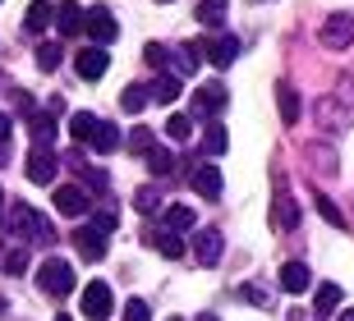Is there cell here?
Returning a JSON list of instances; mask_svg holds the SVG:
<instances>
[{
    "mask_svg": "<svg viewBox=\"0 0 354 321\" xmlns=\"http://www.w3.org/2000/svg\"><path fill=\"white\" fill-rule=\"evenodd\" d=\"M83 32L92 37V46H106V41H115L120 23H115V14L106 10V5H92V10L83 14Z\"/></svg>",
    "mask_w": 354,
    "mask_h": 321,
    "instance_id": "5",
    "label": "cell"
},
{
    "mask_svg": "<svg viewBox=\"0 0 354 321\" xmlns=\"http://www.w3.org/2000/svg\"><path fill=\"white\" fill-rule=\"evenodd\" d=\"M161 5H166V0H161Z\"/></svg>",
    "mask_w": 354,
    "mask_h": 321,
    "instance_id": "48",
    "label": "cell"
},
{
    "mask_svg": "<svg viewBox=\"0 0 354 321\" xmlns=\"http://www.w3.org/2000/svg\"><path fill=\"white\" fill-rule=\"evenodd\" d=\"M74 69H79V78L97 83V78L111 69V55H106V46H83V51L74 55Z\"/></svg>",
    "mask_w": 354,
    "mask_h": 321,
    "instance_id": "10",
    "label": "cell"
},
{
    "mask_svg": "<svg viewBox=\"0 0 354 321\" xmlns=\"http://www.w3.org/2000/svg\"><path fill=\"white\" fill-rule=\"evenodd\" d=\"M198 51H203V60H207V64H216V69H230V64H235V55H239V37H230V32H216V37L198 41Z\"/></svg>",
    "mask_w": 354,
    "mask_h": 321,
    "instance_id": "6",
    "label": "cell"
},
{
    "mask_svg": "<svg viewBox=\"0 0 354 321\" xmlns=\"http://www.w3.org/2000/svg\"><path fill=\"white\" fill-rule=\"evenodd\" d=\"M194 188H198V197L216 202V197H221V188H225L221 170H216V166H198V170H194Z\"/></svg>",
    "mask_w": 354,
    "mask_h": 321,
    "instance_id": "17",
    "label": "cell"
},
{
    "mask_svg": "<svg viewBox=\"0 0 354 321\" xmlns=\"http://www.w3.org/2000/svg\"><path fill=\"white\" fill-rule=\"evenodd\" d=\"M166 133H171L175 142H189V133H194V115H171V119H166Z\"/></svg>",
    "mask_w": 354,
    "mask_h": 321,
    "instance_id": "31",
    "label": "cell"
},
{
    "mask_svg": "<svg viewBox=\"0 0 354 321\" xmlns=\"http://www.w3.org/2000/svg\"><path fill=\"white\" fill-rule=\"evenodd\" d=\"M184 92V83L175 74H161V78H152V88H147V97H152V101H161V106H171L175 97H180Z\"/></svg>",
    "mask_w": 354,
    "mask_h": 321,
    "instance_id": "21",
    "label": "cell"
},
{
    "mask_svg": "<svg viewBox=\"0 0 354 321\" xmlns=\"http://www.w3.org/2000/svg\"><path fill=\"white\" fill-rule=\"evenodd\" d=\"M194 14H198V23H203V28H221L225 14H230V0H198Z\"/></svg>",
    "mask_w": 354,
    "mask_h": 321,
    "instance_id": "19",
    "label": "cell"
},
{
    "mask_svg": "<svg viewBox=\"0 0 354 321\" xmlns=\"http://www.w3.org/2000/svg\"><path fill=\"white\" fill-rule=\"evenodd\" d=\"M55 321H74V317H65V312H60V317H55Z\"/></svg>",
    "mask_w": 354,
    "mask_h": 321,
    "instance_id": "46",
    "label": "cell"
},
{
    "mask_svg": "<svg viewBox=\"0 0 354 321\" xmlns=\"http://www.w3.org/2000/svg\"><path fill=\"white\" fill-rule=\"evenodd\" d=\"M5 312H10V303H5V298H0V317H5Z\"/></svg>",
    "mask_w": 354,
    "mask_h": 321,
    "instance_id": "45",
    "label": "cell"
},
{
    "mask_svg": "<svg viewBox=\"0 0 354 321\" xmlns=\"http://www.w3.org/2000/svg\"><path fill=\"white\" fill-rule=\"evenodd\" d=\"M92 230L97 234H115V211H97V216H92Z\"/></svg>",
    "mask_w": 354,
    "mask_h": 321,
    "instance_id": "39",
    "label": "cell"
},
{
    "mask_svg": "<svg viewBox=\"0 0 354 321\" xmlns=\"http://www.w3.org/2000/svg\"><path fill=\"white\" fill-rule=\"evenodd\" d=\"M55 170H60V161H55L51 147H32V156H28V179L32 184H51Z\"/></svg>",
    "mask_w": 354,
    "mask_h": 321,
    "instance_id": "12",
    "label": "cell"
},
{
    "mask_svg": "<svg viewBox=\"0 0 354 321\" xmlns=\"http://www.w3.org/2000/svg\"><path fill=\"white\" fill-rule=\"evenodd\" d=\"M28 124H32V147H51V138H55V119L51 115H28Z\"/></svg>",
    "mask_w": 354,
    "mask_h": 321,
    "instance_id": "24",
    "label": "cell"
},
{
    "mask_svg": "<svg viewBox=\"0 0 354 321\" xmlns=\"http://www.w3.org/2000/svg\"><path fill=\"white\" fill-rule=\"evenodd\" d=\"M37 289L51 298H65L74 294V262H60V257H46L37 266Z\"/></svg>",
    "mask_w": 354,
    "mask_h": 321,
    "instance_id": "2",
    "label": "cell"
},
{
    "mask_svg": "<svg viewBox=\"0 0 354 321\" xmlns=\"http://www.w3.org/2000/svg\"><path fill=\"white\" fill-rule=\"evenodd\" d=\"M129 147H133V152H152V147H157V138H152V128H143V124H138V128H129Z\"/></svg>",
    "mask_w": 354,
    "mask_h": 321,
    "instance_id": "33",
    "label": "cell"
},
{
    "mask_svg": "<svg viewBox=\"0 0 354 321\" xmlns=\"http://www.w3.org/2000/svg\"><path fill=\"white\" fill-rule=\"evenodd\" d=\"M152 244H157L166 257H184V239H180V234H171V230H157V234H152Z\"/></svg>",
    "mask_w": 354,
    "mask_h": 321,
    "instance_id": "30",
    "label": "cell"
},
{
    "mask_svg": "<svg viewBox=\"0 0 354 321\" xmlns=\"http://www.w3.org/2000/svg\"><path fill=\"white\" fill-rule=\"evenodd\" d=\"M336 321H354V308H345V312H341V317H336Z\"/></svg>",
    "mask_w": 354,
    "mask_h": 321,
    "instance_id": "43",
    "label": "cell"
},
{
    "mask_svg": "<svg viewBox=\"0 0 354 321\" xmlns=\"http://www.w3.org/2000/svg\"><path fill=\"white\" fill-rule=\"evenodd\" d=\"M147 101H152V97H147V83H129V88L120 92V106H124L129 115H138V110H143Z\"/></svg>",
    "mask_w": 354,
    "mask_h": 321,
    "instance_id": "25",
    "label": "cell"
},
{
    "mask_svg": "<svg viewBox=\"0 0 354 321\" xmlns=\"http://www.w3.org/2000/svg\"><path fill=\"white\" fill-rule=\"evenodd\" d=\"M97 124H102V119L88 115V110L69 115V133H74V142H88V147H92V138H97Z\"/></svg>",
    "mask_w": 354,
    "mask_h": 321,
    "instance_id": "23",
    "label": "cell"
},
{
    "mask_svg": "<svg viewBox=\"0 0 354 321\" xmlns=\"http://www.w3.org/2000/svg\"><path fill=\"white\" fill-rule=\"evenodd\" d=\"M221 253H225L221 230H216V225H198V230H194V262H198V266H216Z\"/></svg>",
    "mask_w": 354,
    "mask_h": 321,
    "instance_id": "3",
    "label": "cell"
},
{
    "mask_svg": "<svg viewBox=\"0 0 354 321\" xmlns=\"http://www.w3.org/2000/svg\"><path fill=\"white\" fill-rule=\"evenodd\" d=\"M79 308H83V317H88V321H106L111 312H115V294H111V284H106V280H92L88 289H83V303H79Z\"/></svg>",
    "mask_w": 354,
    "mask_h": 321,
    "instance_id": "4",
    "label": "cell"
},
{
    "mask_svg": "<svg viewBox=\"0 0 354 321\" xmlns=\"http://www.w3.org/2000/svg\"><path fill=\"white\" fill-rule=\"evenodd\" d=\"M133 206H138L143 216H152V211H157V206H161V193H157V188H147V184H143V188L133 193Z\"/></svg>",
    "mask_w": 354,
    "mask_h": 321,
    "instance_id": "32",
    "label": "cell"
},
{
    "mask_svg": "<svg viewBox=\"0 0 354 321\" xmlns=\"http://www.w3.org/2000/svg\"><path fill=\"white\" fill-rule=\"evenodd\" d=\"M322 46L327 51H350L354 46V19L350 14H331L327 23H322Z\"/></svg>",
    "mask_w": 354,
    "mask_h": 321,
    "instance_id": "7",
    "label": "cell"
},
{
    "mask_svg": "<svg viewBox=\"0 0 354 321\" xmlns=\"http://www.w3.org/2000/svg\"><path fill=\"white\" fill-rule=\"evenodd\" d=\"M225 101H230V97H225V88H221V83H203V88L194 92V115L216 119V115L225 110Z\"/></svg>",
    "mask_w": 354,
    "mask_h": 321,
    "instance_id": "8",
    "label": "cell"
},
{
    "mask_svg": "<svg viewBox=\"0 0 354 321\" xmlns=\"http://www.w3.org/2000/svg\"><path fill=\"white\" fill-rule=\"evenodd\" d=\"M74 248H79L83 262H102L106 257V234H97L92 225H83V230H74Z\"/></svg>",
    "mask_w": 354,
    "mask_h": 321,
    "instance_id": "14",
    "label": "cell"
},
{
    "mask_svg": "<svg viewBox=\"0 0 354 321\" xmlns=\"http://www.w3.org/2000/svg\"><path fill=\"white\" fill-rule=\"evenodd\" d=\"M10 211V220H5V230H14L24 244H55V230H51V220L41 216L37 206H28V202H14L5 206Z\"/></svg>",
    "mask_w": 354,
    "mask_h": 321,
    "instance_id": "1",
    "label": "cell"
},
{
    "mask_svg": "<svg viewBox=\"0 0 354 321\" xmlns=\"http://www.w3.org/2000/svg\"><path fill=\"white\" fill-rule=\"evenodd\" d=\"M281 289H286V294H304V289H308V266H304V262H286V266H281Z\"/></svg>",
    "mask_w": 354,
    "mask_h": 321,
    "instance_id": "22",
    "label": "cell"
},
{
    "mask_svg": "<svg viewBox=\"0 0 354 321\" xmlns=\"http://www.w3.org/2000/svg\"><path fill=\"white\" fill-rule=\"evenodd\" d=\"M143 60L152 64V69H166V64H171V51H166L161 41H147V46H143Z\"/></svg>",
    "mask_w": 354,
    "mask_h": 321,
    "instance_id": "35",
    "label": "cell"
},
{
    "mask_svg": "<svg viewBox=\"0 0 354 321\" xmlns=\"http://www.w3.org/2000/svg\"><path fill=\"white\" fill-rule=\"evenodd\" d=\"M10 133H14V119H10V115H5V110H0V142L10 138Z\"/></svg>",
    "mask_w": 354,
    "mask_h": 321,
    "instance_id": "41",
    "label": "cell"
},
{
    "mask_svg": "<svg viewBox=\"0 0 354 321\" xmlns=\"http://www.w3.org/2000/svg\"><path fill=\"white\" fill-rule=\"evenodd\" d=\"M88 188H83V184H60V188H55V211H60V216H88Z\"/></svg>",
    "mask_w": 354,
    "mask_h": 321,
    "instance_id": "9",
    "label": "cell"
},
{
    "mask_svg": "<svg viewBox=\"0 0 354 321\" xmlns=\"http://www.w3.org/2000/svg\"><path fill=\"white\" fill-rule=\"evenodd\" d=\"M239 294L249 298L253 308H272V298H267V289H263V284H244V289H239Z\"/></svg>",
    "mask_w": 354,
    "mask_h": 321,
    "instance_id": "38",
    "label": "cell"
},
{
    "mask_svg": "<svg viewBox=\"0 0 354 321\" xmlns=\"http://www.w3.org/2000/svg\"><path fill=\"white\" fill-rule=\"evenodd\" d=\"M51 19H55V5H51V0H32V5H28V14H24V28H28V32H46V28H51Z\"/></svg>",
    "mask_w": 354,
    "mask_h": 321,
    "instance_id": "18",
    "label": "cell"
},
{
    "mask_svg": "<svg viewBox=\"0 0 354 321\" xmlns=\"http://www.w3.org/2000/svg\"><path fill=\"white\" fill-rule=\"evenodd\" d=\"M161 230H171V234H189V230H198V211H194V206H184V202L166 206V216H161Z\"/></svg>",
    "mask_w": 354,
    "mask_h": 321,
    "instance_id": "15",
    "label": "cell"
},
{
    "mask_svg": "<svg viewBox=\"0 0 354 321\" xmlns=\"http://www.w3.org/2000/svg\"><path fill=\"white\" fill-rule=\"evenodd\" d=\"M313 161H317V170H322V175H327V170H336V156H327V147H313Z\"/></svg>",
    "mask_w": 354,
    "mask_h": 321,
    "instance_id": "40",
    "label": "cell"
},
{
    "mask_svg": "<svg viewBox=\"0 0 354 321\" xmlns=\"http://www.w3.org/2000/svg\"><path fill=\"white\" fill-rule=\"evenodd\" d=\"M115 147H120V128L111 119H102L97 124V138H92V152H115Z\"/></svg>",
    "mask_w": 354,
    "mask_h": 321,
    "instance_id": "27",
    "label": "cell"
},
{
    "mask_svg": "<svg viewBox=\"0 0 354 321\" xmlns=\"http://www.w3.org/2000/svg\"><path fill=\"white\" fill-rule=\"evenodd\" d=\"M276 106H281V119H286V124H299L304 101H299V92H295V83H290V78H281V83H276Z\"/></svg>",
    "mask_w": 354,
    "mask_h": 321,
    "instance_id": "13",
    "label": "cell"
},
{
    "mask_svg": "<svg viewBox=\"0 0 354 321\" xmlns=\"http://www.w3.org/2000/svg\"><path fill=\"white\" fill-rule=\"evenodd\" d=\"M83 14L88 10H79L74 0H60V5H55V28H60V37H79L83 32Z\"/></svg>",
    "mask_w": 354,
    "mask_h": 321,
    "instance_id": "16",
    "label": "cell"
},
{
    "mask_svg": "<svg viewBox=\"0 0 354 321\" xmlns=\"http://www.w3.org/2000/svg\"><path fill=\"white\" fill-rule=\"evenodd\" d=\"M225 147H230V138H225V128L216 124V119H207V133H203V152H207V156H221Z\"/></svg>",
    "mask_w": 354,
    "mask_h": 321,
    "instance_id": "26",
    "label": "cell"
},
{
    "mask_svg": "<svg viewBox=\"0 0 354 321\" xmlns=\"http://www.w3.org/2000/svg\"><path fill=\"white\" fill-rule=\"evenodd\" d=\"M198 321H221V317H216V312H203V317H198Z\"/></svg>",
    "mask_w": 354,
    "mask_h": 321,
    "instance_id": "44",
    "label": "cell"
},
{
    "mask_svg": "<svg viewBox=\"0 0 354 321\" xmlns=\"http://www.w3.org/2000/svg\"><path fill=\"white\" fill-rule=\"evenodd\" d=\"M272 225L281 234H290L295 225H299V202H295L286 188H276V197H272Z\"/></svg>",
    "mask_w": 354,
    "mask_h": 321,
    "instance_id": "11",
    "label": "cell"
},
{
    "mask_svg": "<svg viewBox=\"0 0 354 321\" xmlns=\"http://www.w3.org/2000/svg\"><path fill=\"white\" fill-rule=\"evenodd\" d=\"M341 284H331V280H322V284H317V294H313V312H317V317H331V312H336V308H341Z\"/></svg>",
    "mask_w": 354,
    "mask_h": 321,
    "instance_id": "20",
    "label": "cell"
},
{
    "mask_svg": "<svg viewBox=\"0 0 354 321\" xmlns=\"http://www.w3.org/2000/svg\"><path fill=\"white\" fill-rule=\"evenodd\" d=\"M171 321H180V317H171Z\"/></svg>",
    "mask_w": 354,
    "mask_h": 321,
    "instance_id": "47",
    "label": "cell"
},
{
    "mask_svg": "<svg viewBox=\"0 0 354 321\" xmlns=\"http://www.w3.org/2000/svg\"><path fill=\"white\" fill-rule=\"evenodd\" d=\"M147 170L166 179V175L175 170V152H161V147H152V152H147Z\"/></svg>",
    "mask_w": 354,
    "mask_h": 321,
    "instance_id": "29",
    "label": "cell"
},
{
    "mask_svg": "<svg viewBox=\"0 0 354 321\" xmlns=\"http://www.w3.org/2000/svg\"><path fill=\"white\" fill-rule=\"evenodd\" d=\"M317 211H322V220H327V225H336V230H345V216H341V206L331 202V197H322V193H317Z\"/></svg>",
    "mask_w": 354,
    "mask_h": 321,
    "instance_id": "34",
    "label": "cell"
},
{
    "mask_svg": "<svg viewBox=\"0 0 354 321\" xmlns=\"http://www.w3.org/2000/svg\"><path fill=\"white\" fill-rule=\"evenodd\" d=\"M0 230H5V193H0Z\"/></svg>",
    "mask_w": 354,
    "mask_h": 321,
    "instance_id": "42",
    "label": "cell"
},
{
    "mask_svg": "<svg viewBox=\"0 0 354 321\" xmlns=\"http://www.w3.org/2000/svg\"><path fill=\"white\" fill-rule=\"evenodd\" d=\"M120 321H152L147 298H129V303H124V317H120Z\"/></svg>",
    "mask_w": 354,
    "mask_h": 321,
    "instance_id": "37",
    "label": "cell"
},
{
    "mask_svg": "<svg viewBox=\"0 0 354 321\" xmlns=\"http://www.w3.org/2000/svg\"><path fill=\"white\" fill-rule=\"evenodd\" d=\"M60 60H65V46H60V41H41L37 46V69L51 74V69H60Z\"/></svg>",
    "mask_w": 354,
    "mask_h": 321,
    "instance_id": "28",
    "label": "cell"
},
{
    "mask_svg": "<svg viewBox=\"0 0 354 321\" xmlns=\"http://www.w3.org/2000/svg\"><path fill=\"white\" fill-rule=\"evenodd\" d=\"M5 275H28V253L24 248H10V253H5Z\"/></svg>",
    "mask_w": 354,
    "mask_h": 321,
    "instance_id": "36",
    "label": "cell"
}]
</instances>
